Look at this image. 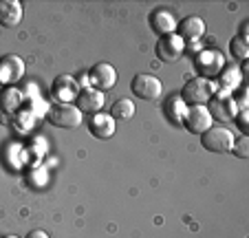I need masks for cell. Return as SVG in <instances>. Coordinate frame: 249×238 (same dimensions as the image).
<instances>
[{
	"label": "cell",
	"instance_id": "obj_1",
	"mask_svg": "<svg viewBox=\"0 0 249 238\" xmlns=\"http://www.w3.org/2000/svg\"><path fill=\"white\" fill-rule=\"evenodd\" d=\"M216 93V86L212 79H203V77H194L190 82H185L183 91H181V99L188 106H207L212 97Z\"/></svg>",
	"mask_w": 249,
	"mask_h": 238
},
{
	"label": "cell",
	"instance_id": "obj_2",
	"mask_svg": "<svg viewBox=\"0 0 249 238\" xmlns=\"http://www.w3.org/2000/svg\"><path fill=\"white\" fill-rule=\"evenodd\" d=\"M201 146L207 150V152H214V154L231 152L234 132L227 130L225 126H212L201 135Z\"/></svg>",
	"mask_w": 249,
	"mask_h": 238
},
{
	"label": "cell",
	"instance_id": "obj_3",
	"mask_svg": "<svg viewBox=\"0 0 249 238\" xmlns=\"http://www.w3.org/2000/svg\"><path fill=\"white\" fill-rule=\"evenodd\" d=\"M49 124L64 130H73V128L82 126V112L77 110L75 104H53L47 110Z\"/></svg>",
	"mask_w": 249,
	"mask_h": 238
},
{
	"label": "cell",
	"instance_id": "obj_4",
	"mask_svg": "<svg viewBox=\"0 0 249 238\" xmlns=\"http://www.w3.org/2000/svg\"><path fill=\"white\" fill-rule=\"evenodd\" d=\"M130 91L135 97L146 99V102H155L163 93V84H161L159 77H155L150 73H137L130 82Z\"/></svg>",
	"mask_w": 249,
	"mask_h": 238
},
{
	"label": "cell",
	"instance_id": "obj_5",
	"mask_svg": "<svg viewBox=\"0 0 249 238\" xmlns=\"http://www.w3.org/2000/svg\"><path fill=\"white\" fill-rule=\"evenodd\" d=\"M194 66H196L198 77L212 79V77H218V73L223 71L225 57H223V53L216 51V49H205V51H201L194 57Z\"/></svg>",
	"mask_w": 249,
	"mask_h": 238
},
{
	"label": "cell",
	"instance_id": "obj_6",
	"mask_svg": "<svg viewBox=\"0 0 249 238\" xmlns=\"http://www.w3.org/2000/svg\"><path fill=\"white\" fill-rule=\"evenodd\" d=\"M80 84L73 75H57L55 82L51 84V97L55 99V104H73L80 95Z\"/></svg>",
	"mask_w": 249,
	"mask_h": 238
},
{
	"label": "cell",
	"instance_id": "obj_7",
	"mask_svg": "<svg viewBox=\"0 0 249 238\" xmlns=\"http://www.w3.org/2000/svg\"><path fill=\"white\" fill-rule=\"evenodd\" d=\"M181 126H185V130H188V132L203 135L207 128L214 126V119H212L207 106H188V110H185V115H183V124H181Z\"/></svg>",
	"mask_w": 249,
	"mask_h": 238
},
{
	"label": "cell",
	"instance_id": "obj_8",
	"mask_svg": "<svg viewBox=\"0 0 249 238\" xmlns=\"http://www.w3.org/2000/svg\"><path fill=\"white\" fill-rule=\"evenodd\" d=\"M24 77V62L18 55H2L0 57V86H16Z\"/></svg>",
	"mask_w": 249,
	"mask_h": 238
},
{
	"label": "cell",
	"instance_id": "obj_9",
	"mask_svg": "<svg viewBox=\"0 0 249 238\" xmlns=\"http://www.w3.org/2000/svg\"><path fill=\"white\" fill-rule=\"evenodd\" d=\"M155 53H157V57H159L161 62H177L185 53V42L177 36V33L161 36L159 40H157Z\"/></svg>",
	"mask_w": 249,
	"mask_h": 238
},
{
	"label": "cell",
	"instance_id": "obj_10",
	"mask_svg": "<svg viewBox=\"0 0 249 238\" xmlns=\"http://www.w3.org/2000/svg\"><path fill=\"white\" fill-rule=\"evenodd\" d=\"M89 77H90L93 89L102 91V93L104 91H110L117 84V71H115V66L108 64V62H97V64H93L89 71Z\"/></svg>",
	"mask_w": 249,
	"mask_h": 238
},
{
	"label": "cell",
	"instance_id": "obj_11",
	"mask_svg": "<svg viewBox=\"0 0 249 238\" xmlns=\"http://www.w3.org/2000/svg\"><path fill=\"white\" fill-rule=\"evenodd\" d=\"M148 24H150V29L159 37L170 36V33L177 31V16L170 9H165V7H157V9H152L150 16H148Z\"/></svg>",
	"mask_w": 249,
	"mask_h": 238
},
{
	"label": "cell",
	"instance_id": "obj_12",
	"mask_svg": "<svg viewBox=\"0 0 249 238\" xmlns=\"http://www.w3.org/2000/svg\"><path fill=\"white\" fill-rule=\"evenodd\" d=\"M177 36L183 40V42H196L205 36V22L198 16H185L183 20L177 22Z\"/></svg>",
	"mask_w": 249,
	"mask_h": 238
},
{
	"label": "cell",
	"instance_id": "obj_13",
	"mask_svg": "<svg viewBox=\"0 0 249 238\" xmlns=\"http://www.w3.org/2000/svg\"><path fill=\"white\" fill-rule=\"evenodd\" d=\"M104 102H106V97H104L102 91L93 89V86H86V89H82L80 95H77L75 106H77V110H80L82 115H84V112L95 115V112H102Z\"/></svg>",
	"mask_w": 249,
	"mask_h": 238
},
{
	"label": "cell",
	"instance_id": "obj_14",
	"mask_svg": "<svg viewBox=\"0 0 249 238\" xmlns=\"http://www.w3.org/2000/svg\"><path fill=\"white\" fill-rule=\"evenodd\" d=\"M115 128H117V122L108 112H95L89 119V132L95 139H110L115 135Z\"/></svg>",
	"mask_w": 249,
	"mask_h": 238
},
{
	"label": "cell",
	"instance_id": "obj_15",
	"mask_svg": "<svg viewBox=\"0 0 249 238\" xmlns=\"http://www.w3.org/2000/svg\"><path fill=\"white\" fill-rule=\"evenodd\" d=\"M210 106H207V110H210L212 119L216 117V119H221V122H231L236 117V112H238V108H236V99L234 97H227V95H221V97H212Z\"/></svg>",
	"mask_w": 249,
	"mask_h": 238
},
{
	"label": "cell",
	"instance_id": "obj_16",
	"mask_svg": "<svg viewBox=\"0 0 249 238\" xmlns=\"http://www.w3.org/2000/svg\"><path fill=\"white\" fill-rule=\"evenodd\" d=\"M22 16H24L22 2H18V0H0V24L2 27L7 29L18 27L22 22Z\"/></svg>",
	"mask_w": 249,
	"mask_h": 238
},
{
	"label": "cell",
	"instance_id": "obj_17",
	"mask_svg": "<svg viewBox=\"0 0 249 238\" xmlns=\"http://www.w3.org/2000/svg\"><path fill=\"white\" fill-rule=\"evenodd\" d=\"M188 110V104L181 99L179 93H172L168 99L163 102V115L168 117V122L174 126H181L183 124V115Z\"/></svg>",
	"mask_w": 249,
	"mask_h": 238
},
{
	"label": "cell",
	"instance_id": "obj_18",
	"mask_svg": "<svg viewBox=\"0 0 249 238\" xmlns=\"http://www.w3.org/2000/svg\"><path fill=\"white\" fill-rule=\"evenodd\" d=\"M22 102H24V95L20 93L16 86H9V89L0 91V108L5 112H9V115H16L18 108L22 106Z\"/></svg>",
	"mask_w": 249,
	"mask_h": 238
},
{
	"label": "cell",
	"instance_id": "obj_19",
	"mask_svg": "<svg viewBox=\"0 0 249 238\" xmlns=\"http://www.w3.org/2000/svg\"><path fill=\"white\" fill-rule=\"evenodd\" d=\"M240 79H243V75H240V69L236 64L223 66V71L218 73V84H221V89L225 91V93H234L240 86Z\"/></svg>",
	"mask_w": 249,
	"mask_h": 238
},
{
	"label": "cell",
	"instance_id": "obj_20",
	"mask_svg": "<svg viewBox=\"0 0 249 238\" xmlns=\"http://www.w3.org/2000/svg\"><path fill=\"white\" fill-rule=\"evenodd\" d=\"M110 117H113L115 122L117 119H132V115H135V104L130 102V99H126V97H122V99H117V102L110 106V112H108Z\"/></svg>",
	"mask_w": 249,
	"mask_h": 238
},
{
	"label": "cell",
	"instance_id": "obj_21",
	"mask_svg": "<svg viewBox=\"0 0 249 238\" xmlns=\"http://www.w3.org/2000/svg\"><path fill=\"white\" fill-rule=\"evenodd\" d=\"M230 51H231V55H234L238 62H245V60H247V55H249V44H247V40H243V37L234 36V37H231V42H230Z\"/></svg>",
	"mask_w": 249,
	"mask_h": 238
},
{
	"label": "cell",
	"instance_id": "obj_22",
	"mask_svg": "<svg viewBox=\"0 0 249 238\" xmlns=\"http://www.w3.org/2000/svg\"><path fill=\"white\" fill-rule=\"evenodd\" d=\"M231 152H234L238 159H249V137H247V135L234 137V146H231Z\"/></svg>",
	"mask_w": 249,
	"mask_h": 238
},
{
	"label": "cell",
	"instance_id": "obj_23",
	"mask_svg": "<svg viewBox=\"0 0 249 238\" xmlns=\"http://www.w3.org/2000/svg\"><path fill=\"white\" fill-rule=\"evenodd\" d=\"M247 117H249V112H247V110H238V112H236V117H234V122H236V126H238L240 135H247V132H249Z\"/></svg>",
	"mask_w": 249,
	"mask_h": 238
},
{
	"label": "cell",
	"instance_id": "obj_24",
	"mask_svg": "<svg viewBox=\"0 0 249 238\" xmlns=\"http://www.w3.org/2000/svg\"><path fill=\"white\" fill-rule=\"evenodd\" d=\"M27 238H49V234L42 232V229H33V232L27 234Z\"/></svg>",
	"mask_w": 249,
	"mask_h": 238
},
{
	"label": "cell",
	"instance_id": "obj_25",
	"mask_svg": "<svg viewBox=\"0 0 249 238\" xmlns=\"http://www.w3.org/2000/svg\"><path fill=\"white\" fill-rule=\"evenodd\" d=\"M247 27H249V20H243L240 22V31H238V37H243V40H247Z\"/></svg>",
	"mask_w": 249,
	"mask_h": 238
},
{
	"label": "cell",
	"instance_id": "obj_26",
	"mask_svg": "<svg viewBox=\"0 0 249 238\" xmlns=\"http://www.w3.org/2000/svg\"><path fill=\"white\" fill-rule=\"evenodd\" d=\"M5 238H18V236H11V234H9V236H5Z\"/></svg>",
	"mask_w": 249,
	"mask_h": 238
}]
</instances>
